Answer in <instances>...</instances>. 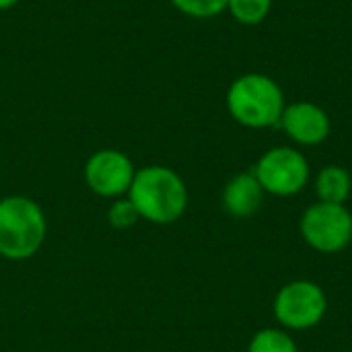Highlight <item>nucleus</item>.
<instances>
[{
	"mask_svg": "<svg viewBox=\"0 0 352 352\" xmlns=\"http://www.w3.org/2000/svg\"><path fill=\"white\" fill-rule=\"evenodd\" d=\"M274 311L276 318L289 328H311L322 320L326 311V297L314 283H293L278 293Z\"/></svg>",
	"mask_w": 352,
	"mask_h": 352,
	"instance_id": "7",
	"label": "nucleus"
},
{
	"mask_svg": "<svg viewBox=\"0 0 352 352\" xmlns=\"http://www.w3.org/2000/svg\"><path fill=\"white\" fill-rule=\"evenodd\" d=\"M47 231L41 206L25 196L0 200V256L27 260L43 245Z\"/></svg>",
	"mask_w": 352,
	"mask_h": 352,
	"instance_id": "3",
	"label": "nucleus"
},
{
	"mask_svg": "<svg viewBox=\"0 0 352 352\" xmlns=\"http://www.w3.org/2000/svg\"><path fill=\"white\" fill-rule=\"evenodd\" d=\"M250 352H297V349L287 334L276 330H264L252 340Z\"/></svg>",
	"mask_w": 352,
	"mask_h": 352,
	"instance_id": "13",
	"label": "nucleus"
},
{
	"mask_svg": "<svg viewBox=\"0 0 352 352\" xmlns=\"http://www.w3.org/2000/svg\"><path fill=\"white\" fill-rule=\"evenodd\" d=\"M301 231L316 250L338 252L351 241L352 217L342 204L320 202L303 214Z\"/></svg>",
	"mask_w": 352,
	"mask_h": 352,
	"instance_id": "5",
	"label": "nucleus"
},
{
	"mask_svg": "<svg viewBox=\"0 0 352 352\" xmlns=\"http://www.w3.org/2000/svg\"><path fill=\"white\" fill-rule=\"evenodd\" d=\"M134 175L136 169L130 157L113 148L93 153L85 165L87 186L103 198H118L128 194Z\"/></svg>",
	"mask_w": 352,
	"mask_h": 352,
	"instance_id": "6",
	"label": "nucleus"
},
{
	"mask_svg": "<svg viewBox=\"0 0 352 352\" xmlns=\"http://www.w3.org/2000/svg\"><path fill=\"white\" fill-rule=\"evenodd\" d=\"M227 10L243 25H258L270 14L272 0H227Z\"/></svg>",
	"mask_w": 352,
	"mask_h": 352,
	"instance_id": "11",
	"label": "nucleus"
},
{
	"mask_svg": "<svg viewBox=\"0 0 352 352\" xmlns=\"http://www.w3.org/2000/svg\"><path fill=\"white\" fill-rule=\"evenodd\" d=\"M171 4L192 19H212L227 10V0H171Z\"/></svg>",
	"mask_w": 352,
	"mask_h": 352,
	"instance_id": "12",
	"label": "nucleus"
},
{
	"mask_svg": "<svg viewBox=\"0 0 352 352\" xmlns=\"http://www.w3.org/2000/svg\"><path fill=\"white\" fill-rule=\"evenodd\" d=\"M254 175L260 182L262 190L278 196H291L305 186L309 177V165L299 151L278 146L268 151L258 161Z\"/></svg>",
	"mask_w": 352,
	"mask_h": 352,
	"instance_id": "4",
	"label": "nucleus"
},
{
	"mask_svg": "<svg viewBox=\"0 0 352 352\" xmlns=\"http://www.w3.org/2000/svg\"><path fill=\"white\" fill-rule=\"evenodd\" d=\"M14 4H19V0H0V10H6V8H12Z\"/></svg>",
	"mask_w": 352,
	"mask_h": 352,
	"instance_id": "15",
	"label": "nucleus"
},
{
	"mask_svg": "<svg viewBox=\"0 0 352 352\" xmlns=\"http://www.w3.org/2000/svg\"><path fill=\"white\" fill-rule=\"evenodd\" d=\"M107 219H109L111 227L128 229L140 219V214H138V210L134 208V204L130 200H118L116 204H111V208L107 212Z\"/></svg>",
	"mask_w": 352,
	"mask_h": 352,
	"instance_id": "14",
	"label": "nucleus"
},
{
	"mask_svg": "<svg viewBox=\"0 0 352 352\" xmlns=\"http://www.w3.org/2000/svg\"><path fill=\"white\" fill-rule=\"evenodd\" d=\"M285 132L301 144H320L330 134L328 113L309 101H297L285 107L280 116Z\"/></svg>",
	"mask_w": 352,
	"mask_h": 352,
	"instance_id": "8",
	"label": "nucleus"
},
{
	"mask_svg": "<svg viewBox=\"0 0 352 352\" xmlns=\"http://www.w3.org/2000/svg\"><path fill=\"white\" fill-rule=\"evenodd\" d=\"M223 202L233 217H250L258 210L262 202V186L256 179V175L241 173L227 184Z\"/></svg>",
	"mask_w": 352,
	"mask_h": 352,
	"instance_id": "9",
	"label": "nucleus"
},
{
	"mask_svg": "<svg viewBox=\"0 0 352 352\" xmlns=\"http://www.w3.org/2000/svg\"><path fill=\"white\" fill-rule=\"evenodd\" d=\"M351 194V175L342 167H326L318 175V196L328 204H342Z\"/></svg>",
	"mask_w": 352,
	"mask_h": 352,
	"instance_id": "10",
	"label": "nucleus"
},
{
	"mask_svg": "<svg viewBox=\"0 0 352 352\" xmlns=\"http://www.w3.org/2000/svg\"><path fill=\"white\" fill-rule=\"evenodd\" d=\"M285 107L280 85L260 72L235 78L227 91L229 113L248 128H268L278 124Z\"/></svg>",
	"mask_w": 352,
	"mask_h": 352,
	"instance_id": "2",
	"label": "nucleus"
},
{
	"mask_svg": "<svg viewBox=\"0 0 352 352\" xmlns=\"http://www.w3.org/2000/svg\"><path fill=\"white\" fill-rule=\"evenodd\" d=\"M128 200L142 219L157 225H169L184 214L188 190L173 169L151 165L136 171L128 190Z\"/></svg>",
	"mask_w": 352,
	"mask_h": 352,
	"instance_id": "1",
	"label": "nucleus"
}]
</instances>
